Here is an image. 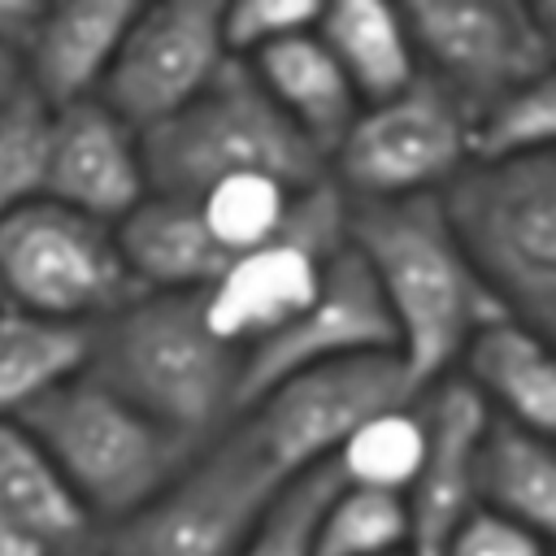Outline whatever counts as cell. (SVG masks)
I'll list each match as a JSON object with an SVG mask.
<instances>
[{
	"label": "cell",
	"mask_w": 556,
	"mask_h": 556,
	"mask_svg": "<svg viewBox=\"0 0 556 556\" xmlns=\"http://www.w3.org/2000/svg\"><path fill=\"white\" fill-rule=\"evenodd\" d=\"M0 556H61V547L43 543V539H39V534H30V530L0 526Z\"/></svg>",
	"instance_id": "cell-31"
},
{
	"label": "cell",
	"mask_w": 556,
	"mask_h": 556,
	"mask_svg": "<svg viewBox=\"0 0 556 556\" xmlns=\"http://www.w3.org/2000/svg\"><path fill=\"white\" fill-rule=\"evenodd\" d=\"M226 65L230 56L222 43V4L161 0L135 9L96 100L113 109L130 130L148 135L195 104Z\"/></svg>",
	"instance_id": "cell-11"
},
{
	"label": "cell",
	"mask_w": 556,
	"mask_h": 556,
	"mask_svg": "<svg viewBox=\"0 0 556 556\" xmlns=\"http://www.w3.org/2000/svg\"><path fill=\"white\" fill-rule=\"evenodd\" d=\"M313 556H408L404 500L339 482L321 504Z\"/></svg>",
	"instance_id": "cell-26"
},
{
	"label": "cell",
	"mask_w": 556,
	"mask_h": 556,
	"mask_svg": "<svg viewBox=\"0 0 556 556\" xmlns=\"http://www.w3.org/2000/svg\"><path fill=\"white\" fill-rule=\"evenodd\" d=\"M426 452V413L421 395L395 408L365 417L330 456V469L343 486H365L382 495H400L413 486Z\"/></svg>",
	"instance_id": "cell-24"
},
{
	"label": "cell",
	"mask_w": 556,
	"mask_h": 556,
	"mask_svg": "<svg viewBox=\"0 0 556 556\" xmlns=\"http://www.w3.org/2000/svg\"><path fill=\"white\" fill-rule=\"evenodd\" d=\"M443 222L495 308L556 326V156L473 161L439 191Z\"/></svg>",
	"instance_id": "cell-3"
},
{
	"label": "cell",
	"mask_w": 556,
	"mask_h": 556,
	"mask_svg": "<svg viewBox=\"0 0 556 556\" xmlns=\"http://www.w3.org/2000/svg\"><path fill=\"white\" fill-rule=\"evenodd\" d=\"M61 556H104V552H100V543H96V534H91V539H83V543H74V547H65Z\"/></svg>",
	"instance_id": "cell-33"
},
{
	"label": "cell",
	"mask_w": 556,
	"mask_h": 556,
	"mask_svg": "<svg viewBox=\"0 0 556 556\" xmlns=\"http://www.w3.org/2000/svg\"><path fill=\"white\" fill-rule=\"evenodd\" d=\"M43 200L96 217L104 226H117L126 213H135L148 200L139 130H130L100 100L52 109Z\"/></svg>",
	"instance_id": "cell-14"
},
{
	"label": "cell",
	"mask_w": 556,
	"mask_h": 556,
	"mask_svg": "<svg viewBox=\"0 0 556 556\" xmlns=\"http://www.w3.org/2000/svg\"><path fill=\"white\" fill-rule=\"evenodd\" d=\"M139 148L148 195L169 200H195L204 187L235 174H265L295 191L330 182L326 161L282 122L239 61L178 117L139 135Z\"/></svg>",
	"instance_id": "cell-5"
},
{
	"label": "cell",
	"mask_w": 556,
	"mask_h": 556,
	"mask_svg": "<svg viewBox=\"0 0 556 556\" xmlns=\"http://www.w3.org/2000/svg\"><path fill=\"white\" fill-rule=\"evenodd\" d=\"M343 248L369 274L395 330V356L417 391L452 378L465 343L504 317L460 256L439 195L343 204Z\"/></svg>",
	"instance_id": "cell-1"
},
{
	"label": "cell",
	"mask_w": 556,
	"mask_h": 556,
	"mask_svg": "<svg viewBox=\"0 0 556 556\" xmlns=\"http://www.w3.org/2000/svg\"><path fill=\"white\" fill-rule=\"evenodd\" d=\"M473 161H526L552 156L556 143V74L517 83L473 109Z\"/></svg>",
	"instance_id": "cell-25"
},
{
	"label": "cell",
	"mask_w": 556,
	"mask_h": 556,
	"mask_svg": "<svg viewBox=\"0 0 556 556\" xmlns=\"http://www.w3.org/2000/svg\"><path fill=\"white\" fill-rule=\"evenodd\" d=\"M17 91H26V87H22V65H17V56H13L9 48H0V104H4L9 96H17Z\"/></svg>",
	"instance_id": "cell-32"
},
{
	"label": "cell",
	"mask_w": 556,
	"mask_h": 556,
	"mask_svg": "<svg viewBox=\"0 0 556 556\" xmlns=\"http://www.w3.org/2000/svg\"><path fill=\"white\" fill-rule=\"evenodd\" d=\"M382 352H395V330L387 321V308L361 261L348 248H339L326 265V282L317 300L287 330H278L239 361L235 404L243 413L252 400H261L269 387L287 382L291 374L352 356H382Z\"/></svg>",
	"instance_id": "cell-13"
},
{
	"label": "cell",
	"mask_w": 556,
	"mask_h": 556,
	"mask_svg": "<svg viewBox=\"0 0 556 556\" xmlns=\"http://www.w3.org/2000/svg\"><path fill=\"white\" fill-rule=\"evenodd\" d=\"M552 334H539L513 317L486 321L460 352L452 378L486 408V417L513 421L534 434L556 430V365Z\"/></svg>",
	"instance_id": "cell-17"
},
{
	"label": "cell",
	"mask_w": 556,
	"mask_h": 556,
	"mask_svg": "<svg viewBox=\"0 0 556 556\" xmlns=\"http://www.w3.org/2000/svg\"><path fill=\"white\" fill-rule=\"evenodd\" d=\"M22 426L39 439L96 530L143 508L195 456V443L143 417L87 369L48 391Z\"/></svg>",
	"instance_id": "cell-4"
},
{
	"label": "cell",
	"mask_w": 556,
	"mask_h": 556,
	"mask_svg": "<svg viewBox=\"0 0 556 556\" xmlns=\"http://www.w3.org/2000/svg\"><path fill=\"white\" fill-rule=\"evenodd\" d=\"M343 248V222L308 226L252 248L222 265V274L195 295L200 317L217 343L239 352V361L287 330L321 291L330 256Z\"/></svg>",
	"instance_id": "cell-12"
},
{
	"label": "cell",
	"mask_w": 556,
	"mask_h": 556,
	"mask_svg": "<svg viewBox=\"0 0 556 556\" xmlns=\"http://www.w3.org/2000/svg\"><path fill=\"white\" fill-rule=\"evenodd\" d=\"M421 391L404 374L400 356L382 352V356H352V361L291 374L287 382L252 400L239 417L261 443V452L269 456V465L282 478H295L304 469L330 465L339 443L365 417L408 404Z\"/></svg>",
	"instance_id": "cell-10"
},
{
	"label": "cell",
	"mask_w": 556,
	"mask_h": 556,
	"mask_svg": "<svg viewBox=\"0 0 556 556\" xmlns=\"http://www.w3.org/2000/svg\"><path fill=\"white\" fill-rule=\"evenodd\" d=\"M113 230H117L122 261L139 291L200 295L226 265V256L213 248V239L204 235L187 200L148 195Z\"/></svg>",
	"instance_id": "cell-20"
},
{
	"label": "cell",
	"mask_w": 556,
	"mask_h": 556,
	"mask_svg": "<svg viewBox=\"0 0 556 556\" xmlns=\"http://www.w3.org/2000/svg\"><path fill=\"white\" fill-rule=\"evenodd\" d=\"M469 130L473 109L421 74L400 96L361 104L356 122L326 161V178L343 204L439 195L460 169L473 165Z\"/></svg>",
	"instance_id": "cell-7"
},
{
	"label": "cell",
	"mask_w": 556,
	"mask_h": 556,
	"mask_svg": "<svg viewBox=\"0 0 556 556\" xmlns=\"http://www.w3.org/2000/svg\"><path fill=\"white\" fill-rule=\"evenodd\" d=\"M478 508L508 517L543 539L556 530V452L552 434L521 430L513 421L486 417L478 439Z\"/></svg>",
	"instance_id": "cell-21"
},
{
	"label": "cell",
	"mask_w": 556,
	"mask_h": 556,
	"mask_svg": "<svg viewBox=\"0 0 556 556\" xmlns=\"http://www.w3.org/2000/svg\"><path fill=\"white\" fill-rule=\"evenodd\" d=\"M321 4L308 0H235L222 4V43L230 61H252L278 39L304 35L317 26Z\"/></svg>",
	"instance_id": "cell-29"
},
{
	"label": "cell",
	"mask_w": 556,
	"mask_h": 556,
	"mask_svg": "<svg viewBox=\"0 0 556 556\" xmlns=\"http://www.w3.org/2000/svg\"><path fill=\"white\" fill-rule=\"evenodd\" d=\"M239 65L252 74L261 96L282 113V122L321 161H330V152L348 135V126L356 122L361 100H356L352 83L343 78V70L334 65V56L326 52V43L317 39V30L278 39L274 48H265Z\"/></svg>",
	"instance_id": "cell-18"
},
{
	"label": "cell",
	"mask_w": 556,
	"mask_h": 556,
	"mask_svg": "<svg viewBox=\"0 0 556 556\" xmlns=\"http://www.w3.org/2000/svg\"><path fill=\"white\" fill-rule=\"evenodd\" d=\"M83 326L43 321L0 304V421H22L48 391L87 369Z\"/></svg>",
	"instance_id": "cell-23"
},
{
	"label": "cell",
	"mask_w": 556,
	"mask_h": 556,
	"mask_svg": "<svg viewBox=\"0 0 556 556\" xmlns=\"http://www.w3.org/2000/svg\"><path fill=\"white\" fill-rule=\"evenodd\" d=\"M139 295L117 230L65 204L35 200L0 222V304L91 330Z\"/></svg>",
	"instance_id": "cell-8"
},
{
	"label": "cell",
	"mask_w": 556,
	"mask_h": 556,
	"mask_svg": "<svg viewBox=\"0 0 556 556\" xmlns=\"http://www.w3.org/2000/svg\"><path fill=\"white\" fill-rule=\"evenodd\" d=\"M317 39L352 83L361 104H378L400 96L421 78V61L404 22V9L382 0H339L321 4Z\"/></svg>",
	"instance_id": "cell-19"
},
{
	"label": "cell",
	"mask_w": 556,
	"mask_h": 556,
	"mask_svg": "<svg viewBox=\"0 0 556 556\" xmlns=\"http://www.w3.org/2000/svg\"><path fill=\"white\" fill-rule=\"evenodd\" d=\"M421 74L469 109L552 74L556 9L517 0H417L404 9Z\"/></svg>",
	"instance_id": "cell-9"
},
{
	"label": "cell",
	"mask_w": 556,
	"mask_h": 556,
	"mask_svg": "<svg viewBox=\"0 0 556 556\" xmlns=\"http://www.w3.org/2000/svg\"><path fill=\"white\" fill-rule=\"evenodd\" d=\"M87 374L195 447L239 417V352L208 334L195 295H130L91 326Z\"/></svg>",
	"instance_id": "cell-2"
},
{
	"label": "cell",
	"mask_w": 556,
	"mask_h": 556,
	"mask_svg": "<svg viewBox=\"0 0 556 556\" xmlns=\"http://www.w3.org/2000/svg\"><path fill=\"white\" fill-rule=\"evenodd\" d=\"M139 4L130 0H56L43 4L22 48V87L43 109L96 100L117 43Z\"/></svg>",
	"instance_id": "cell-16"
},
{
	"label": "cell",
	"mask_w": 556,
	"mask_h": 556,
	"mask_svg": "<svg viewBox=\"0 0 556 556\" xmlns=\"http://www.w3.org/2000/svg\"><path fill=\"white\" fill-rule=\"evenodd\" d=\"M0 526L30 530L61 552L96 534L91 517L22 421H0Z\"/></svg>",
	"instance_id": "cell-22"
},
{
	"label": "cell",
	"mask_w": 556,
	"mask_h": 556,
	"mask_svg": "<svg viewBox=\"0 0 556 556\" xmlns=\"http://www.w3.org/2000/svg\"><path fill=\"white\" fill-rule=\"evenodd\" d=\"M287 478L269 465L243 417L213 434L130 517L96 530L104 556H239L248 530Z\"/></svg>",
	"instance_id": "cell-6"
},
{
	"label": "cell",
	"mask_w": 556,
	"mask_h": 556,
	"mask_svg": "<svg viewBox=\"0 0 556 556\" xmlns=\"http://www.w3.org/2000/svg\"><path fill=\"white\" fill-rule=\"evenodd\" d=\"M48 117L52 109H43L30 91H17L0 104V222L43 200Z\"/></svg>",
	"instance_id": "cell-28"
},
{
	"label": "cell",
	"mask_w": 556,
	"mask_h": 556,
	"mask_svg": "<svg viewBox=\"0 0 556 556\" xmlns=\"http://www.w3.org/2000/svg\"><path fill=\"white\" fill-rule=\"evenodd\" d=\"M439 556H547V539L526 530V526H517V521H508V517L473 508L447 534Z\"/></svg>",
	"instance_id": "cell-30"
},
{
	"label": "cell",
	"mask_w": 556,
	"mask_h": 556,
	"mask_svg": "<svg viewBox=\"0 0 556 556\" xmlns=\"http://www.w3.org/2000/svg\"><path fill=\"white\" fill-rule=\"evenodd\" d=\"M426 452L413 486L404 491L408 513V556H439L447 534L478 508V439L486 430V408L456 382L421 391Z\"/></svg>",
	"instance_id": "cell-15"
},
{
	"label": "cell",
	"mask_w": 556,
	"mask_h": 556,
	"mask_svg": "<svg viewBox=\"0 0 556 556\" xmlns=\"http://www.w3.org/2000/svg\"><path fill=\"white\" fill-rule=\"evenodd\" d=\"M334 486H339V478L330 465L287 478L274 491V500L265 504V513L256 517V526L248 530L239 556H313L317 517Z\"/></svg>",
	"instance_id": "cell-27"
}]
</instances>
